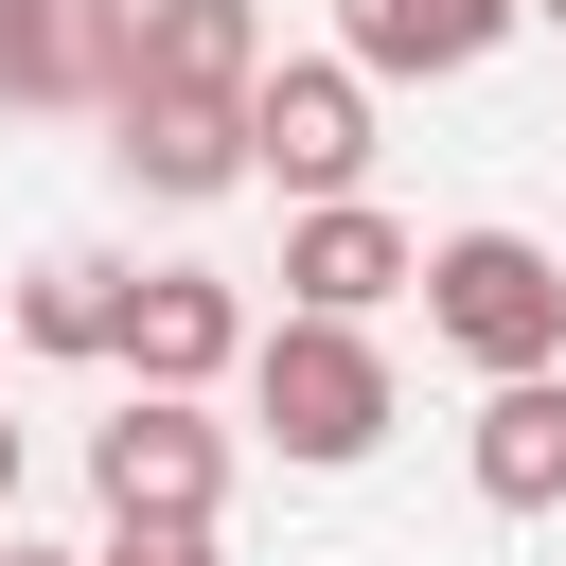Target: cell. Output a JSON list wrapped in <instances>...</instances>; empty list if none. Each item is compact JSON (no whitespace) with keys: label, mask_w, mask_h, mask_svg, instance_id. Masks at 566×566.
<instances>
[{"label":"cell","mask_w":566,"mask_h":566,"mask_svg":"<svg viewBox=\"0 0 566 566\" xmlns=\"http://www.w3.org/2000/svg\"><path fill=\"white\" fill-rule=\"evenodd\" d=\"M389 407H407V389H389V336H371V318H265V336H248V424H265L301 478H354V460L389 442Z\"/></svg>","instance_id":"1"},{"label":"cell","mask_w":566,"mask_h":566,"mask_svg":"<svg viewBox=\"0 0 566 566\" xmlns=\"http://www.w3.org/2000/svg\"><path fill=\"white\" fill-rule=\"evenodd\" d=\"M424 336H442L478 389L566 371V248H531V230H442V248H424Z\"/></svg>","instance_id":"2"},{"label":"cell","mask_w":566,"mask_h":566,"mask_svg":"<svg viewBox=\"0 0 566 566\" xmlns=\"http://www.w3.org/2000/svg\"><path fill=\"white\" fill-rule=\"evenodd\" d=\"M248 177H265L283 212H336V195L371 177V71H354V53H265V88H248Z\"/></svg>","instance_id":"3"},{"label":"cell","mask_w":566,"mask_h":566,"mask_svg":"<svg viewBox=\"0 0 566 566\" xmlns=\"http://www.w3.org/2000/svg\"><path fill=\"white\" fill-rule=\"evenodd\" d=\"M248 336H265V318H248V283H230V265H142V283H124V354H106V371H124V389L212 407V371H248Z\"/></svg>","instance_id":"4"},{"label":"cell","mask_w":566,"mask_h":566,"mask_svg":"<svg viewBox=\"0 0 566 566\" xmlns=\"http://www.w3.org/2000/svg\"><path fill=\"white\" fill-rule=\"evenodd\" d=\"M88 495L106 513H230V424L177 407V389H124L88 424Z\"/></svg>","instance_id":"5"},{"label":"cell","mask_w":566,"mask_h":566,"mask_svg":"<svg viewBox=\"0 0 566 566\" xmlns=\"http://www.w3.org/2000/svg\"><path fill=\"white\" fill-rule=\"evenodd\" d=\"M389 301H424V230H389L371 195L283 212V318H389Z\"/></svg>","instance_id":"6"},{"label":"cell","mask_w":566,"mask_h":566,"mask_svg":"<svg viewBox=\"0 0 566 566\" xmlns=\"http://www.w3.org/2000/svg\"><path fill=\"white\" fill-rule=\"evenodd\" d=\"M124 35H142V0H0V106L106 124L124 106Z\"/></svg>","instance_id":"7"},{"label":"cell","mask_w":566,"mask_h":566,"mask_svg":"<svg viewBox=\"0 0 566 566\" xmlns=\"http://www.w3.org/2000/svg\"><path fill=\"white\" fill-rule=\"evenodd\" d=\"M248 88H265V18L248 0H142L124 106H248Z\"/></svg>","instance_id":"8"},{"label":"cell","mask_w":566,"mask_h":566,"mask_svg":"<svg viewBox=\"0 0 566 566\" xmlns=\"http://www.w3.org/2000/svg\"><path fill=\"white\" fill-rule=\"evenodd\" d=\"M513 18H531V0H336V53H354L371 88H460Z\"/></svg>","instance_id":"9"},{"label":"cell","mask_w":566,"mask_h":566,"mask_svg":"<svg viewBox=\"0 0 566 566\" xmlns=\"http://www.w3.org/2000/svg\"><path fill=\"white\" fill-rule=\"evenodd\" d=\"M106 159H124V195L212 212V195H248V106H106Z\"/></svg>","instance_id":"10"},{"label":"cell","mask_w":566,"mask_h":566,"mask_svg":"<svg viewBox=\"0 0 566 566\" xmlns=\"http://www.w3.org/2000/svg\"><path fill=\"white\" fill-rule=\"evenodd\" d=\"M460 478H478V513H566V371H513V389H478V424H460Z\"/></svg>","instance_id":"11"},{"label":"cell","mask_w":566,"mask_h":566,"mask_svg":"<svg viewBox=\"0 0 566 566\" xmlns=\"http://www.w3.org/2000/svg\"><path fill=\"white\" fill-rule=\"evenodd\" d=\"M124 283H142V265H106V248H35V265H18V354L106 371V354H124Z\"/></svg>","instance_id":"12"},{"label":"cell","mask_w":566,"mask_h":566,"mask_svg":"<svg viewBox=\"0 0 566 566\" xmlns=\"http://www.w3.org/2000/svg\"><path fill=\"white\" fill-rule=\"evenodd\" d=\"M88 566H230V548H212V513H106Z\"/></svg>","instance_id":"13"},{"label":"cell","mask_w":566,"mask_h":566,"mask_svg":"<svg viewBox=\"0 0 566 566\" xmlns=\"http://www.w3.org/2000/svg\"><path fill=\"white\" fill-rule=\"evenodd\" d=\"M0 566H88V548H35V531H0Z\"/></svg>","instance_id":"14"},{"label":"cell","mask_w":566,"mask_h":566,"mask_svg":"<svg viewBox=\"0 0 566 566\" xmlns=\"http://www.w3.org/2000/svg\"><path fill=\"white\" fill-rule=\"evenodd\" d=\"M0 531H18V424H0Z\"/></svg>","instance_id":"15"},{"label":"cell","mask_w":566,"mask_h":566,"mask_svg":"<svg viewBox=\"0 0 566 566\" xmlns=\"http://www.w3.org/2000/svg\"><path fill=\"white\" fill-rule=\"evenodd\" d=\"M531 18H548V35H566V0H531Z\"/></svg>","instance_id":"16"}]
</instances>
